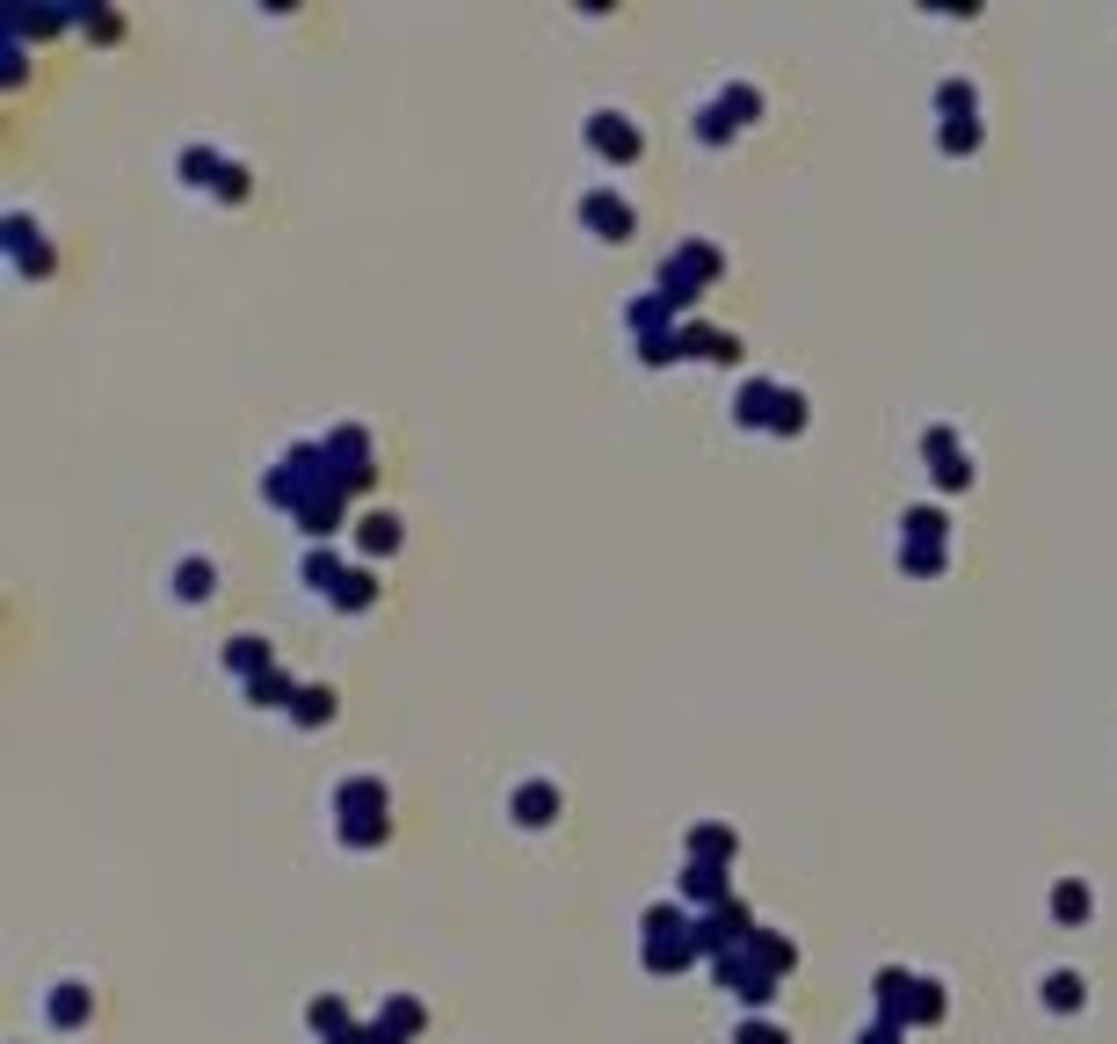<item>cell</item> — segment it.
<instances>
[{"label":"cell","instance_id":"6da1fadb","mask_svg":"<svg viewBox=\"0 0 1117 1044\" xmlns=\"http://www.w3.org/2000/svg\"><path fill=\"white\" fill-rule=\"evenodd\" d=\"M595 139L610 145L617 160H625V153H639V131H625V123H617V109H603V117H595Z\"/></svg>","mask_w":1117,"mask_h":1044},{"label":"cell","instance_id":"7a4b0ae2","mask_svg":"<svg viewBox=\"0 0 1117 1044\" xmlns=\"http://www.w3.org/2000/svg\"><path fill=\"white\" fill-rule=\"evenodd\" d=\"M182 588H189V595L210 588V566H204V558H189V566H182Z\"/></svg>","mask_w":1117,"mask_h":1044},{"label":"cell","instance_id":"3957f363","mask_svg":"<svg viewBox=\"0 0 1117 1044\" xmlns=\"http://www.w3.org/2000/svg\"><path fill=\"white\" fill-rule=\"evenodd\" d=\"M740 1044H784V1037H777V1030H755V1023H748V1030H740Z\"/></svg>","mask_w":1117,"mask_h":1044}]
</instances>
